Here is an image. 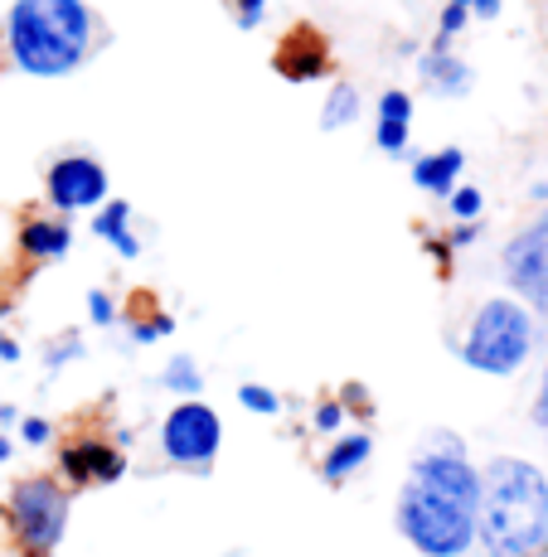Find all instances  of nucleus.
<instances>
[{"mask_svg": "<svg viewBox=\"0 0 548 557\" xmlns=\"http://www.w3.org/2000/svg\"><path fill=\"white\" fill-rule=\"evenodd\" d=\"M480 519V470L471 466L466 442L451 432H433L417 456L407 460V475L393 505L403 543L423 557H466L476 548Z\"/></svg>", "mask_w": 548, "mask_h": 557, "instance_id": "f257e3e1", "label": "nucleus"}, {"mask_svg": "<svg viewBox=\"0 0 548 557\" xmlns=\"http://www.w3.org/2000/svg\"><path fill=\"white\" fill-rule=\"evenodd\" d=\"M476 543L486 557H548V475L520 456L480 470Z\"/></svg>", "mask_w": 548, "mask_h": 557, "instance_id": "f03ea898", "label": "nucleus"}, {"mask_svg": "<svg viewBox=\"0 0 548 557\" xmlns=\"http://www.w3.org/2000/svg\"><path fill=\"white\" fill-rule=\"evenodd\" d=\"M534 349V315L514 296H490L471 315L466 339H461V363L490 379H510L524 369Z\"/></svg>", "mask_w": 548, "mask_h": 557, "instance_id": "7ed1b4c3", "label": "nucleus"}, {"mask_svg": "<svg viewBox=\"0 0 548 557\" xmlns=\"http://www.w3.org/2000/svg\"><path fill=\"white\" fill-rule=\"evenodd\" d=\"M69 485L53 475H25L5 490V523L20 557H49L69 529Z\"/></svg>", "mask_w": 548, "mask_h": 557, "instance_id": "20e7f679", "label": "nucleus"}, {"mask_svg": "<svg viewBox=\"0 0 548 557\" xmlns=\"http://www.w3.org/2000/svg\"><path fill=\"white\" fill-rule=\"evenodd\" d=\"M5 39H10L15 63L25 73H35V78H63V73H73L83 63V53L39 15L35 0H15V5H10Z\"/></svg>", "mask_w": 548, "mask_h": 557, "instance_id": "39448f33", "label": "nucleus"}, {"mask_svg": "<svg viewBox=\"0 0 548 557\" xmlns=\"http://www.w3.org/2000/svg\"><path fill=\"white\" fill-rule=\"evenodd\" d=\"M500 272L510 282V296L529 315H548V213H534L510 233V243L500 248Z\"/></svg>", "mask_w": 548, "mask_h": 557, "instance_id": "423d86ee", "label": "nucleus"}, {"mask_svg": "<svg viewBox=\"0 0 548 557\" xmlns=\"http://www.w3.org/2000/svg\"><path fill=\"white\" fill-rule=\"evenodd\" d=\"M219 446H223V422H219V412L199 398L175 403L166 412V422H160V451L180 470H209Z\"/></svg>", "mask_w": 548, "mask_h": 557, "instance_id": "0eeeda50", "label": "nucleus"}, {"mask_svg": "<svg viewBox=\"0 0 548 557\" xmlns=\"http://www.w3.org/2000/svg\"><path fill=\"white\" fill-rule=\"evenodd\" d=\"M45 195L59 213H83L107 203V170L93 156H59L45 175Z\"/></svg>", "mask_w": 548, "mask_h": 557, "instance_id": "6e6552de", "label": "nucleus"}, {"mask_svg": "<svg viewBox=\"0 0 548 557\" xmlns=\"http://www.w3.org/2000/svg\"><path fill=\"white\" fill-rule=\"evenodd\" d=\"M59 470L69 490H88V485H117L126 475V456L117 451L102 436H78L59 451Z\"/></svg>", "mask_w": 548, "mask_h": 557, "instance_id": "1a4fd4ad", "label": "nucleus"}, {"mask_svg": "<svg viewBox=\"0 0 548 557\" xmlns=\"http://www.w3.org/2000/svg\"><path fill=\"white\" fill-rule=\"evenodd\" d=\"M73 248V228L63 219H25L20 223V252L29 257V262H59L63 252Z\"/></svg>", "mask_w": 548, "mask_h": 557, "instance_id": "9d476101", "label": "nucleus"}, {"mask_svg": "<svg viewBox=\"0 0 548 557\" xmlns=\"http://www.w3.org/2000/svg\"><path fill=\"white\" fill-rule=\"evenodd\" d=\"M35 5L78 53L93 49V29H98V20H93V10L83 5V0H35Z\"/></svg>", "mask_w": 548, "mask_h": 557, "instance_id": "9b49d317", "label": "nucleus"}, {"mask_svg": "<svg viewBox=\"0 0 548 557\" xmlns=\"http://www.w3.org/2000/svg\"><path fill=\"white\" fill-rule=\"evenodd\" d=\"M461 170H466V156H461L456 146H442V151L417 156V160H413V185H417V189H427V195L451 199V189H456Z\"/></svg>", "mask_w": 548, "mask_h": 557, "instance_id": "f8f14e48", "label": "nucleus"}, {"mask_svg": "<svg viewBox=\"0 0 548 557\" xmlns=\"http://www.w3.org/2000/svg\"><path fill=\"white\" fill-rule=\"evenodd\" d=\"M407 126H413V98L403 88H389L379 98V151L383 156H403L407 151Z\"/></svg>", "mask_w": 548, "mask_h": 557, "instance_id": "ddd939ff", "label": "nucleus"}, {"mask_svg": "<svg viewBox=\"0 0 548 557\" xmlns=\"http://www.w3.org/2000/svg\"><path fill=\"white\" fill-rule=\"evenodd\" d=\"M374 451V436L369 432H345L326 456H320V480L326 485H345L350 475H360L364 460Z\"/></svg>", "mask_w": 548, "mask_h": 557, "instance_id": "4468645a", "label": "nucleus"}, {"mask_svg": "<svg viewBox=\"0 0 548 557\" xmlns=\"http://www.w3.org/2000/svg\"><path fill=\"white\" fill-rule=\"evenodd\" d=\"M277 73L292 83H306V78H320L326 73V49H320L316 35H296L277 49Z\"/></svg>", "mask_w": 548, "mask_h": 557, "instance_id": "2eb2a0df", "label": "nucleus"}, {"mask_svg": "<svg viewBox=\"0 0 548 557\" xmlns=\"http://www.w3.org/2000/svg\"><path fill=\"white\" fill-rule=\"evenodd\" d=\"M93 233H98L102 243H112L122 257L142 252V243H136V233H132V203L126 199H107L98 209V219H93Z\"/></svg>", "mask_w": 548, "mask_h": 557, "instance_id": "dca6fc26", "label": "nucleus"}, {"mask_svg": "<svg viewBox=\"0 0 548 557\" xmlns=\"http://www.w3.org/2000/svg\"><path fill=\"white\" fill-rule=\"evenodd\" d=\"M423 83L433 92H466L471 88V69L456 59V53H447V49H433L423 59Z\"/></svg>", "mask_w": 548, "mask_h": 557, "instance_id": "f3484780", "label": "nucleus"}, {"mask_svg": "<svg viewBox=\"0 0 548 557\" xmlns=\"http://www.w3.org/2000/svg\"><path fill=\"white\" fill-rule=\"evenodd\" d=\"M354 116H360V88H354V83H336L326 107H320V132H340Z\"/></svg>", "mask_w": 548, "mask_h": 557, "instance_id": "a211bd4d", "label": "nucleus"}, {"mask_svg": "<svg viewBox=\"0 0 548 557\" xmlns=\"http://www.w3.org/2000/svg\"><path fill=\"white\" fill-rule=\"evenodd\" d=\"M160 388H170V393H180V403L185 398H199V388H204V373H199V363L190 359V355H175L160 369Z\"/></svg>", "mask_w": 548, "mask_h": 557, "instance_id": "6ab92c4d", "label": "nucleus"}, {"mask_svg": "<svg viewBox=\"0 0 548 557\" xmlns=\"http://www.w3.org/2000/svg\"><path fill=\"white\" fill-rule=\"evenodd\" d=\"M239 403L248 407V412H257V417H277V412H282V398H277L272 388H263V383H243Z\"/></svg>", "mask_w": 548, "mask_h": 557, "instance_id": "aec40b11", "label": "nucleus"}, {"mask_svg": "<svg viewBox=\"0 0 548 557\" xmlns=\"http://www.w3.org/2000/svg\"><path fill=\"white\" fill-rule=\"evenodd\" d=\"M480 209H486V195H480L476 185L451 189V213H456L461 223H476V219H480Z\"/></svg>", "mask_w": 548, "mask_h": 557, "instance_id": "412c9836", "label": "nucleus"}, {"mask_svg": "<svg viewBox=\"0 0 548 557\" xmlns=\"http://www.w3.org/2000/svg\"><path fill=\"white\" fill-rule=\"evenodd\" d=\"M170 330H175V320H170V315H150V320H136V325H132V339H136V345H156V339L170 335Z\"/></svg>", "mask_w": 548, "mask_h": 557, "instance_id": "4be33fe9", "label": "nucleus"}, {"mask_svg": "<svg viewBox=\"0 0 548 557\" xmlns=\"http://www.w3.org/2000/svg\"><path fill=\"white\" fill-rule=\"evenodd\" d=\"M316 432H340L345 426V407H340V398H326V403H316Z\"/></svg>", "mask_w": 548, "mask_h": 557, "instance_id": "5701e85b", "label": "nucleus"}, {"mask_svg": "<svg viewBox=\"0 0 548 557\" xmlns=\"http://www.w3.org/2000/svg\"><path fill=\"white\" fill-rule=\"evenodd\" d=\"M233 5V20H239V29H257L267 15V0H229Z\"/></svg>", "mask_w": 548, "mask_h": 557, "instance_id": "b1692460", "label": "nucleus"}, {"mask_svg": "<svg viewBox=\"0 0 548 557\" xmlns=\"http://www.w3.org/2000/svg\"><path fill=\"white\" fill-rule=\"evenodd\" d=\"M88 315H93V325H112V320H117L112 296H107V292H88Z\"/></svg>", "mask_w": 548, "mask_h": 557, "instance_id": "393cba45", "label": "nucleus"}, {"mask_svg": "<svg viewBox=\"0 0 548 557\" xmlns=\"http://www.w3.org/2000/svg\"><path fill=\"white\" fill-rule=\"evenodd\" d=\"M20 436H25V446H45L53 436V422H45V417H25V422H20Z\"/></svg>", "mask_w": 548, "mask_h": 557, "instance_id": "a878e982", "label": "nucleus"}, {"mask_svg": "<svg viewBox=\"0 0 548 557\" xmlns=\"http://www.w3.org/2000/svg\"><path fill=\"white\" fill-rule=\"evenodd\" d=\"M534 422L544 426V442H548V369H544V383H539V398H534Z\"/></svg>", "mask_w": 548, "mask_h": 557, "instance_id": "bb28decb", "label": "nucleus"}, {"mask_svg": "<svg viewBox=\"0 0 548 557\" xmlns=\"http://www.w3.org/2000/svg\"><path fill=\"white\" fill-rule=\"evenodd\" d=\"M476 238H480V223H456L451 228V248H471Z\"/></svg>", "mask_w": 548, "mask_h": 557, "instance_id": "cd10ccee", "label": "nucleus"}, {"mask_svg": "<svg viewBox=\"0 0 548 557\" xmlns=\"http://www.w3.org/2000/svg\"><path fill=\"white\" fill-rule=\"evenodd\" d=\"M466 10H471V15H480V20H496L500 15V0H466Z\"/></svg>", "mask_w": 548, "mask_h": 557, "instance_id": "c85d7f7f", "label": "nucleus"}, {"mask_svg": "<svg viewBox=\"0 0 548 557\" xmlns=\"http://www.w3.org/2000/svg\"><path fill=\"white\" fill-rule=\"evenodd\" d=\"M0 359H5V363H15V359H20V345L5 335V330H0Z\"/></svg>", "mask_w": 548, "mask_h": 557, "instance_id": "c756f323", "label": "nucleus"}, {"mask_svg": "<svg viewBox=\"0 0 548 557\" xmlns=\"http://www.w3.org/2000/svg\"><path fill=\"white\" fill-rule=\"evenodd\" d=\"M73 355H78V345H73V339H69V345H59V349H53L49 363H63V359H73Z\"/></svg>", "mask_w": 548, "mask_h": 557, "instance_id": "7c9ffc66", "label": "nucleus"}, {"mask_svg": "<svg viewBox=\"0 0 548 557\" xmlns=\"http://www.w3.org/2000/svg\"><path fill=\"white\" fill-rule=\"evenodd\" d=\"M10 456H15V442H10V436H0V466H5Z\"/></svg>", "mask_w": 548, "mask_h": 557, "instance_id": "2f4dec72", "label": "nucleus"}, {"mask_svg": "<svg viewBox=\"0 0 548 557\" xmlns=\"http://www.w3.org/2000/svg\"><path fill=\"white\" fill-rule=\"evenodd\" d=\"M10 422H15V407L5 403V407H0V426H10Z\"/></svg>", "mask_w": 548, "mask_h": 557, "instance_id": "473e14b6", "label": "nucleus"}]
</instances>
